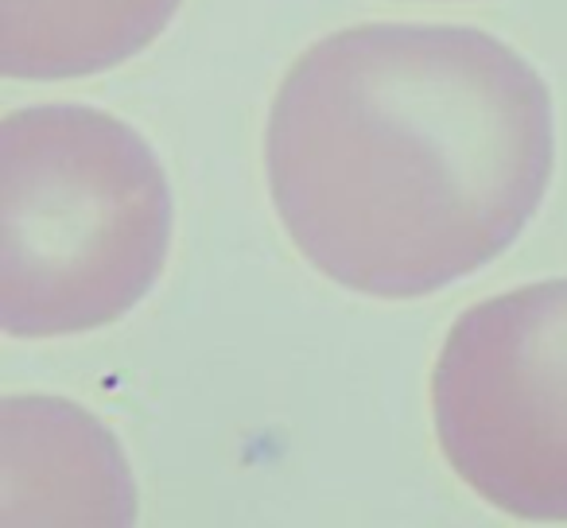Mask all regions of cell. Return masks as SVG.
Returning <instances> with one entry per match:
<instances>
[{"instance_id": "obj_2", "label": "cell", "mask_w": 567, "mask_h": 528, "mask_svg": "<svg viewBox=\"0 0 567 528\" xmlns=\"http://www.w3.org/2000/svg\"><path fill=\"white\" fill-rule=\"evenodd\" d=\"M172 190L133 125L90 105L0 121V327L59 339L125 319L164 272Z\"/></svg>"}, {"instance_id": "obj_3", "label": "cell", "mask_w": 567, "mask_h": 528, "mask_svg": "<svg viewBox=\"0 0 567 528\" xmlns=\"http://www.w3.org/2000/svg\"><path fill=\"white\" fill-rule=\"evenodd\" d=\"M451 470L517 520H567V277L466 308L432 373Z\"/></svg>"}, {"instance_id": "obj_4", "label": "cell", "mask_w": 567, "mask_h": 528, "mask_svg": "<svg viewBox=\"0 0 567 528\" xmlns=\"http://www.w3.org/2000/svg\"><path fill=\"white\" fill-rule=\"evenodd\" d=\"M133 520V470L110 427L59 396L0 401V525Z\"/></svg>"}, {"instance_id": "obj_1", "label": "cell", "mask_w": 567, "mask_h": 528, "mask_svg": "<svg viewBox=\"0 0 567 528\" xmlns=\"http://www.w3.org/2000/svg\"><path fill=\"white\" fill-rule=\"evenodd\" d=\"M556 159L544 79L463 24H358L311 43L265 133L300 257L373 300H420L497 260Z\"/></svg>"}, {"instance_id": "obj_5", "label": "cell", "mask_w": 567, "mask_h": 528, "mask_svg": "<svg viewBox=\"0 0 567 528\" xmlns=\"http://www.w3.org/2000/svg\"><path fill=\"white\" fill-rule=\"evenodd\" d=\"M183 0H0L4 79H86L141 55Z\"/></svg>"}]
</instances>
